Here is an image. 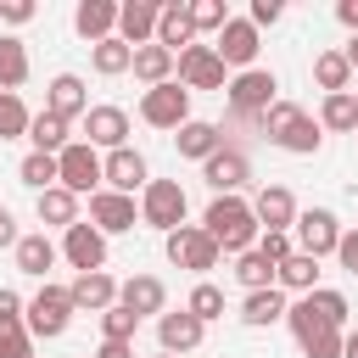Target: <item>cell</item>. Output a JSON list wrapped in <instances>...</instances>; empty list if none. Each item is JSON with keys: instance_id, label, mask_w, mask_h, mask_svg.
<instances>
[{"instance_id": "33", "label": "cell", "mask_w": 358, "mask_h": 358, "mask_svg": "<svg viewBox=\"0 0 358 358\" xmlns=\"http://www.w3.org/2000/svg\"><path fill=\"white\" fill-rule=\"evenodd\" d=\"M22 78H28V50H22V39H0V90L17 95Z\"/></svg>"}, {"instance_id": "51", "label": "cell", "mask_w": 358, "mask_h": 358, "mask_svg": "<svg viewBox=\"0 0 358 358\" xmlns=\"http://www.w3.org/2000/svg\"><path fill=\"white\" fill-rule=\"evenodd\" d=\"M336 17H341L352 34H358V0H341V6H336Z\"/></svg>"}, {"instance_id": "45", "label": "cell", "mask_w": 358, "mask_h": 358, "mask_svg": "<svg viewBox=\"0 0 358 358\" xmlns=\"http://www.w3.org/2000/svg\"><path fill=\"white\" fill-rule=\"evenodd\" d=\"M17 319H22V296L0 285V330H17Z\"/></svg>"}, {"instance_id": "14", "label": "cell", "mask_w": 358, "mask_h": 358, "mask_svg": "<svg viewBox=\"0 0 358 358\" xmlns=\"http://www.w3.org/2000/svg\"><path fill=\"white\" fill-rule=\"evenodd\" d=\"M157 0H129V6H117V39L129 45V50H140V45H151V34H157Z\"/></svg>"}, {"instance_id": "4", "label": "cell", "mask_w": 358, "mask_h": 358, "mask_svg": "<svg viewBox=\"0 0 358 358\" xmlns=\"http://www.w3.org/2000/svg\"><path fill=\"white\" fill-rule=\"evenodd\" d=\"M140 117H145L151 129H179V123H190V90H185L179 78H168V84L145 90V101H140Z\"/></svg>"}, {"instance_id": "21", "label": "cell", "mask_w": 358, "mask_h": 358, "mask_svg": "<svg viewBox=\"0 0 358 358\" xmlns=\"http://www.w3.org/2000/svg\"><path fill=\"white\" fill-rule=\"evenodd\" d=\"M246 179H252V168H246V157H241V151H213V157H207V185H213L218 196L241 190Z\"/></svg>"}, {"instance_id": "47", "label": "cell", "mask_w": 358, "mask_h": 358, "mask_svg": "<svg viewBox=\"0 0 358 358\" xmlns=\"http://www.w3.org/2000/svg\"><path fill=\"white\" fill-rule=\"evenodd\" d=\"M280 11H285L280 0H252V28L257 22H280Z\"/></svg>"}, {"instance_id": "38", "label": "cell", "mask_w": 358, "mask_h": 358, "mask_svg": "<svg viewBox=\"0 0 358 358\" xmlns=\"http://www.w3.org/2000/svg\"><path fill=\"white\" fill-rule=\"evenodd\" d=\"M324 129H358V101L341 90V95H324Z\"/></svg>"}, {"instance_id": "30", "label": "cell", "mask_w": 358, "mask_h": 358, "mask_svg": "<svg viewBox=\"0 0 358 358\" xmlns=\"http://www.w3.org/2000/svg\"><path fill=\"white\" fill-rule=\"evenodd\" d=\"M28 140H34V151L56 157V151L67 145V123H62L56 112H39V117H28Z\"/></svg>"}, {"instance_id": "39", "label": "cell", "mask_w": 358, "mask_h": 358, "mask_svg": "<svg viewBox=\"0 0 358 358\" xmlns=\"http://www.w3.org/2000/svg\"><path fill=\"white\" fill-rule=\"evenodd\" d=\"M185 313H196V319H201V324H207V319H218V313H224V291H218V285H207V280H201V285H196V291H190V302H185Z\"/></svg>"}, {"instance_id": "36", "label": "cell", "mask_w": 358, "mask_h": 358, "mask_svg": "<svg viewBox=\"0 0 358 358\" xmlns=\"http://www.w3.org/2000/svg\"><path fill=\"white\" fill-rule=\"evenodd\" d=\"M129 62H134V50H129L123 39H101V45H95V73L117 78V73H129Z\"/></svg>"}, {"instance_id": "46", "label": "cell", "mask_w": 358, "mask_h": 358, "mask_svg": "<svg viewBox=\"0 0 358 358\" xmlns=\"http://www.w3.org/2000/svg\"><path fill=\"white\" fill-rule=\"evenodd\" d=\"M336 257H341V268H352V274H358V229H347V235L336 241Z\"/></svg>"}, {"instance_id": "15", "label": "cell", "mask_w": 358, "mask_h": 358, "mask_svg": "<svg viewBox=\"0 0 358 358\" xmlns=\"http://www.w3.org/2000/svg\"><path fill=\"white\" fill-rule=\"evenodd\" d=\"M90 218H95L101 235H123V229H134V201L117 196V190H95L90 196Z\"/></svg>"}, {"instance_id": "23", "label": "cell", "mask_w": 358, "mask_h": 358, "mask_svg": "<svg viewBox=\"0 0 358 358\" xmlns=\"http://www.w3.org/2000/svg\"><path fill=\"white\" fill-rule=\"evenodd\" d=\"M73 28L101 45V39H112V28H117V6H112V0H84V6L73 11Z\"/></svg>"}, {"instance_id": "11", "label": "cell", "mask_w": 358, "mask_h": 358, "mask_svg": "<svg viewBox=\"0 0 358 358\" xmlns=\"http://www.w3.org/2000/svg\"><path fill=\"white\" fill-rule=\"evenodd\" d=\"M62 252H67V263H73L78 274H95V268L106 263V235H101L95 224H73L67 241H62Z\"/></svg>"}, {"instance_id": "24", "label": "cell", "mask_w": 358, "mask_h": 358, "mask_svg": "<svg viewBox=\"0 0 358 358\" xmlns=\"http://www.w3.org/2000/svg\"><path fill=\"white\" fill-rule=\"evenodd\" d=\"M190 39H196V22H190V6H162L157 11V45L162 50H190Z\"/></svg>"}, {"instance_id": "35", "label": "cell", "mask_w": 358, "mask_h": 358, "mask_svg": "<svg viewBox=\"0 0 358 358\" xmlns=\"http://www.w3.org/2000/svg\"><path fill=\"white\" fill-rule=\"evenodd\" d=\"M235 280H241L246 291H268V285H274V263H268V257H257V246H252V252H241Z\"/></svg>"}, {"instance_id": "34", "label": "cell", "mask_w": 358, "mask_h": 358, "mask_svg": "<svg viewBox=\"0 0 358 358\" xmlns=\"http://www.w3.org/2000/svg\"><path fill=\"white\" fill-rule=\"evenodd\" d=\"M313 78H319V90L341 95V90H347V78H352V67H347V56H341V50H324V56L313 62Z\"/></svg>"}, {"instance_id": "20", "label": "cell", "mask_w": 358, "mask_h": 358, "mask_svg": "<svg viewBox=\"0 0 358 358\" xmlns=\"http://www.w3.org/2000/svg\"><path fill=\"white\" fill-rule=\"evenodd\" d=\"M157 336H162V352H190V347H201V319L196 313H162L157 319Z\"/></svg>"}, {"instance_id": "37", "label": "cell", "mask_w": 358, "mask_h": 358, "mask_svg": "<svg viewBox=\"0 0 358 358\" xmlns=\"http://www.w3.org/2000/svg\"><path fill=\"white\" fill-rule=\"evenodd\" d=\"M17 173H22V185H34V190H50V185H56V157H45V151H28Z\"/></svg>"}, {"instance_id": "18", "label": "cell", "mask_w": 358, "mask_h": 358, "mask_svg": "<svg viewBox=\"0 0 358 358\" xmlns=\"http://www.w3.org/2000/svg\"><path fill=\"white\" fill-rule=\"evenodd\" d=\"M101 179H106L117 196H129L134 185H145V157H140V151H129V145H117V151L101 162Z\"/></svg>"}, {"instance_id": "13", "label": "cell", "mask_w": 358, "mask_h": 358, "mask_svg": "<svg viewBox=\"0 0 358 358\" xmlns=\"http://www.w3.org/2000/svg\"><path fill=\"white\" fill-rule=\"evenodd\" d=\"M296 241H302V252L319 263L324 252H336V241H341V229H336V218L324 213V207H313V213H296Z\"/></svg>"}, {"instance_id": "55", "label": "cell", "mask_w": 358, "mask_h": 358, "mask_svg": "<svg viewBox=\"0 0 358 358\" xmlns=\"http://www.w3.org/2000/svg\"><path fill=\"white\" fill-rule=\"evenodd\" d=\"M162 358H173V352H162Z\"/></svg>"}, {"instance_id": "29", "label": "cell", "mask_w": 358, "mask_h": 358, "mask_svg": "<svg viewBox=\"0 0 358 358\" xmlns=\"http://www.w3.org/2000/svg\"><path fill=\"white\" fill-rule=\"evenodd\" d=\"M241 319H246V324H274V319H285V296H280V285H268V291H246Z\"/></svg>"}, {"instance_id": "22", "label": "cell", "mask_w": 358, "mask_h": 358, "mask_svg": "<svg viewBox=\"0 0 358 358\" xmlns=\"http://www.w3.org/2000/svg\"><path fill=\"white\" fill-rule=\"evenodd\" d=\"M67 296H73V308H95V313H106L112 302H117V285H112V274H78L73 285H67Z\"/></svg>"}, {"instance_id": "6", "label": "cell", "mask_w": 358, "mask_h": 358, "mask_svg": "<svg viewBox=\"0 0 358 358\" xmlns=\"http://www.w3.org/2000/svg\"><path fill=\"white\" fill-rule=\"evenodd\" d=\"M140 218L151 224V229H179L185 224V190H179V179H151L145 185V201H140Z\"/></svg>"}, {"instance_id": "43", "label": "cell", "mask_w": 358, "mask_h": 358, "mask_svg": "<svg viewBox=\"0 0 358 358\" xmlns=\"http://www.w3.org/2000/svg\"><path fill=\"white\" fill-rule=\"evenodd\" d=\"M0 358H34V336L17 324V330H0Z\"/></svg>"}, {"instance_id": "52", "label": "cell", "mask_w": 358, "mask_h": 358, "mask_svg": "<svg viewBox=\"0 0 358 358\" xmlns=\"http://www.w3.org/2000/svg\"><path fill=\"white\" fill-rule=\"evenodd\" d=\"M341 358H358V330H352V336H341Z\"/></svg>"}, {"instance_id": "12", "label": "cell", "mask_w": 358, "mask_h": 358, "mask_svg": "<svg viewBox=\"0 0 358 358\" xmlns=\"http://www.w3.org/2000/svg\"><path fill=\"white\" fill-rule=\"evenodd\" d=\"M84 134H90V140H84L90 151H95V145L117 151L123 134H129V112H123V106H90V112H84Z\"/></svg>"}, {"instance_id": "53", "label": "cell", "mask_w": 358, "mask_h": 358, "mask_svg": "<svg viewBox=\"0 0 358 358\" xmlns=\"http://www.w3.org/2000/svg\"><path fill=\"white\" fill-rule=\"evenodd\" d=\"M341 56H347V67H358V34H352V45H347Z\"/></svg>"}, {"instance_id": "49", "label": "cell", "mask_w": 358, "mask_h": 358, "mask_svg": "<svg viewBox=\"0 0 358 358\" xmlns=\"http://www.w3.org/2000/svg\"><path fill=\"white\" fill-rule=\"evenodd\" d=\"M95 358H134V347H129V341H101Z\"/></svg>"}, {"instance_id": "16", "label": "cell", "mask_w": 358, "mask_h": 358, "mask_svg": "<svg viewBox=\"0 0 358 358\" xmlns=\"http://www.w3.org/2000/svg\"><path fill=\"white\" fill-rule=\"evenodd\" d=\"M162 302H168V291H162V280H157V274H134V280H123V285H117V308H129L134 319L162 313Z\"/></svg>"}, {"instance_id": "17", "label": "cell", "mask_w": 358, "mask_h": 358, "mask_svg": "<svg viewBox=\"0 0 358 358\" xmlns=\"http://www.w3.org/2000/svg\"><path fill=\"white\" fill-rule=\"evenodd\" d=\"M213 50H218V62H229V67H246V62L257 56V28L229 17V22L218 28V45H213Z\"/></svg>"}, {"instance_id": "48", "label": "cell", "mask_w": 358, "mask_h": 358, "mask_svg": "<svg viewBox=\"0 0 358 358\" xmlns=\"http://www.w3.org/2000/svg\"><path fill=\"white\" fill-rule=\"evenodd\" d=\"M0 17H6V22H28L34 6H28V0H11V6H0Z\"/></svg>"}, {"instance_id": "41", "label": "cell", "mask_w": 358, "mask_h": 358, "mask_svg": "<svg viewBox=\"0 0 358 358\" xmlns=\"http://www.w3.org/2000/svg\"><path fill=\"white\" fill-rule=\"evenodd\" d=\"M101 330H106V341H129V336L140 330V319H134L129 308H117V302H112V308L101 313Z\"/></svg>"}, {"instance_id": "2", "label": "cell", "mask_w": 358, "mask_h": 358, "mask_svg": "<svg viewBox=\"0 0 358 358\" xmlns=\"http://www.w3.org/2000/svg\"><path fill=\"white\" fill-rule=\"evenodd\" d=\"M201 229H207V241H213L218 252H252V241H257V218H252V207L235 201V196H218V201L207 207Z\"/></svg>"}, {"instance_id": "5", "label": "cell", "mask_w": 358, "mask_h": 358, "mask_svg": "<svg viewBox=\"0 0 358 358\" xmlns=\"http://www.w3.org/2000/svg\"><path fill=\"white\" fill-rule=\"evenodd\" d=\"M56 185L67 190V196H95V185H101V157L78 140V145H62L56 151Z\"/></svg>"}, {"instance_id": "40", "label": "cell", "mask_w": 358, "mask_h": 358, "mask_svg": "<svg viewBox=\"0 0 358 358\" xmlns=\"http://www.w3.org/2000/svg\"><path fill=\"white\" fill-rule=\"evenodd\" d=\"M17 134H28V106L0 90V140H17Z\"/></svg>"}, {"instance_id": "27", "label": "cell", "mask_w": 358, "mask_h": 358, "mask_svg": "<svg viewBox=\"0 0 358 358\" xmlns=\"http://www.w3.org/2000/svg\"><path fill=\"white\" fill-rule=\"evenodd\" d=\"M218 140H224V134H218L213 123H201V117L179 123V157H201V162H207V157L218 151Z\"/></svg>"}, {"instance_id": "54", "label": "cell", "mask_w": 358, "mask_h": 358, "mask_svg": "<svg viewBox=\"0 0 358 358\" xmlns=\"http://www.w3.org/2000/svg\"><path fill=\"white\" fill-rule=\"evenodd\" d=\"M347 95H352V101H358V90H347Z\"/></svg>"}, {"instance_id": "42", "label": "cell", "mask_w": 358, "mask_h": 358, "mask_svg": "<svg viewBox=\"0 0 358 358\" xmlns=\"http://www.w3.org/2000/svg\"><path fill=\"white\" fill-rule=\"evenodd\" d=\"M257 257H268V263L280 268V263L291 257V235H285V229H263V241H257Z\"/></svg>"}, {"instance_id": "7", "label": "cell", "mask_w": 358, "mask_h": 358, "mask_svg": "<svg viewBox=\"0 0 358 358\" xmlns=\"http://www.w3.org/2000/svg\"><path fill=\"white\" fill-rule=\"evenodd\" d=\"M274 73H263V67H246L235 84H229V106H235V117H263L268 106H274Z\"/></svg>"}, {"instance_id": "25", "label": "cell", "mask_w": 358, "mask_h": 358, "mask_svg": "<svg viewBox=\"0 0 358 358\" xmlns=\"http://www.w3.org/2000/svg\"><path fill=\"white\" fill-rule=\"evenodd\" d=\"M45 112H56L62 123L78 117V112H90V101H84V78H78V73H56V78H50V106H45Z\"/></svg>"}, {"instance_id": "8", "label": "cell", "mask_w": 358, "mask_h": 358, "mask_svg": "<svg viewBox=\"0 0 358 358\" xmlns=\"http://www.w3.org/2000/svg\"><path fill=\"white\" fill-rule=\"evenodd\" d=\"M168 263L207 274V268H218V246L207 241V229H196V224H179V229L168 235Z\"/></svg>"}, {"instance_id": "26", "label": "cell", "mask_w": 358, "mask_h": 358, "mask_svg": "<svg viewBox=\"0 0 358 358\" xmlns=\"http://www.w3.org/2000/svg\"><path fill=\"white\" fill-rule=\"evenodd\" d=\"M173 62H179V56H173V50H162V45L151 39V45H140V50H134V62H129V67H134V78H145V84L157 90V84H168V78H173Z\"/></svg>"}, {"instance_id": "19", "label": "cell", "mask_w": 358, "mask_h": 358, "mask_svg": "<svg viewBox=\"0 0 358 358\" xmlns=\"http://www.w3.org/2000/svg\"><path fill=\"white\" fill-rule=\"evenodd\" d=\"M252 218H257V224H268V229H291V224H296V196H291L285 185H268V190H257Z\"/></svg>"}, {"instance_id": "3", "label": "cell", "mask_w": 358, "mask_h": 358, "mask_svg": "<svg viewBox=\"0 0 358 358\" xmlns=\"http://www.w3.org/2000/svg\"><path fill=\"white\" fill-rule=\"evenodd\" d=\"M257 123H263V134H268L280 151H296V157L319 151V123H308V112H302V106H291V101H274Z\"/></svg>"}, {"instance_id": "10", "label": "cell", "mask_w": 358, "mask_h": 358, "mask_svg": "<svg viewBox=\"0 0 358 358\" xmlns=\"http://www.w3.org/2000/svg\"><path fill=\"white\" fill-rule=\"evenodd\" d=\"M179 84L185 90H218L224 84V62H218V50L213 45H190V50H179Z\"/></svg>"}, {"instance_id": "44", "label": "cell", "mask_w": 358, "mask_h": 358, "mask_svg": "<svg viewBox=\"0 0 358 358\" xmlns=\"http://www.w3.org/2000/svg\"><path fill=\"white\" fill-rule=\"evenodd\" d=\"M190 22L196 28H224L229 11H224V0H201V6H190Z\"/></svg>"}, {"instance_id": "28", "label": "cell", "mask_w": 358, "mask_h": 358, "mask_svg": "<svg viewBox=\"0 0 358 358\" xmlns=\"http://www.w3.org/2000/svg\"><path fill=\"white\" fill-rule=\"evenodd\" d=\"M39 224H62V229H73V224H78V196H67L62 185L39 190Z\"/></svg>"}, {"instance_id": "31", "label": "cell", "mask_w": 358, "mask_h": 358, "mask_svg": "<svg viewBox=\"0 0 358 358\" xmlns=\"http://www.w3.org/2000/svg\"><path fill=\"white\" fill-rule=\"evenodd\" d=\"M274 280H280L285 291H302V296H308V291H313V280H319V263H313L308 252H291V257L274 268Z\"/></svg>"}, {"instance_id": "9", "label": "cell", "mask_w": 358, "mask_h": 358, "mask_svg": "<svg viewBox=\"0 0 358 358\" xmlns=\"http://www.w3.org/2000/svg\"><path fill=\"white\" fill-rule=\"evenodd\" d=\"M73 319V296L62 285H45L34 302H28V336H62Z\"/></svg>"}, {"instance_id": "1", "label": "cell", "mask_w": 358, "mask_h": 358, "mask_svg": "<svg viewBox=\"0 0 358 358\" xmlns=\"http://www.w3.org/2000/svg\"><path fill=\"white\" fill-rule=\"evenodd\" d=\"M285 319L308 358H341V319H347L341 291H308L296 308H285Z\"/></svg>"}, {"instance_id": "32", "label": "cell", "mask_w": 358, "mask_h": 358, "mask_svg": "<svg viewBox=\"0 0 358 358\" xmlns=\"http://www.w3.org/2000/svg\"><path fill=\"white\" fill-rule=\"evenodd\" d=\"M50 263H56V246L45 235H17V268L22 274H45Z\"/></svg>"}, {"instance_id": "50", "label": "cell", "mask_w": 358, "mask_h": 358, "mask_svg": "<svg viewBox=\"0 0 358 358\" xmlns=\"http://www.w3.org/2000/svg\"><path fill=\"white\" fill-rule=\"evenodd\" d=\"M0 246H17V218L0 207Z\"/></svg>"}]
</instances>
